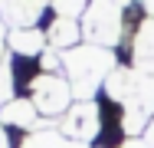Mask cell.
Listing matches in <instances>:
<instances>
[{"instance_id": "obj_1", "label": "cell", "mask_w": 154, "mask_h": 148, "mask_svg": "<svg viewBox=\"0 0 154 148\" xmlns=\"http://www.w3.org/2000/svg\"><path fill=\"white\" fill-rule=\"evenodd\" d=\"M66 99H69V86L59 76H36L33 79V105H36V112L56 115V112H62Z\"/></svg>"}, {"instance_id": "obj_2", "label": "cell", "mask_w": 154, "mask_h": 148, "mask_svg": "<svg viewBox=\"0 0 154 148\" xmlns=\"http://www.w3.org/2000/svg\"><path fill=\"white\" fill-rule=\"evenodd\" d=\"M49 36H53V43H62V46H72V43L79 40V33H75V23H72V20H56Z\"/></svg>"}, {"instance_id": "obj_3", "label": "cell", "mask_w": 154, "mask_h": 148, "mask_svg": "<svg viewBox=\"0 0 154 148\" xmlns=\"http://www.w3.org/2000/svg\"><path fill=\"white\" fill-rule=\"evenodd\" d=\"M0 148H7V142H3V135H0Z\"/></svg>"}]
</instances>
